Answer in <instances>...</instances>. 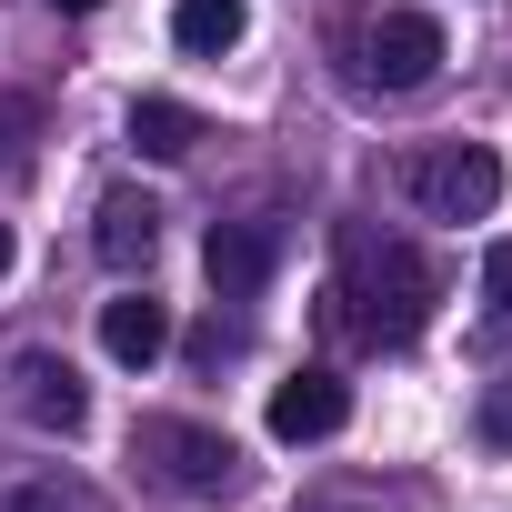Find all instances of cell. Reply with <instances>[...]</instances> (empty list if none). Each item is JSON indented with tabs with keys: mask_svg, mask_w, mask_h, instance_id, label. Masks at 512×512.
<instances>
[{
	"mask_svg": "<svg viewBox=\"0 0 512 512\" xmlns=\"http://www.w3.org/2000/svg\"><path fill=\"white\" fill-rule=\"evenodd\" d=\"M101 352H111L121 372L161 362V352H171V302H151V292H121V302H101Z\"/></svg>",
	"mask_w": 512,
	"mask_h": 512,
	"instance_id": "52a82bcc",
	"label": "cell"
},
{
	"mask_svg": "<svg viewBox=\"0 0 512 512\" xmlns=\"http://www.w3.org/2000/svg\"><path fill=\"white\" fill-rule=\"evenodd\" d=\"M432 302H442V272L422 262L412 241H352V262L332 282V322L352 342H372V352H402L432 322Z\"/></svg>",
	"mask_w": 512,
	"mask_h": 512,
	"instance_id": "6da1fadb",
	"label": "cell"
},
{
	"mask_svg": "<svg viewBox=\"0 0 512 512\" xmlns=\"http://www.w3.org/2000/svg\"><path fill=\"white\" fill-rule=\"evenodd\" d=\"M21 412H31L41 432H81V422H91V392H81V372H71V362L31 352V362H21Z\"/></svg>",
	"mask_w": 512,
	"mask_h": 512,
	"instance_id": "9c48e42d",
	"label": "cell"
},
{
	"mask_svg": "<svg viewBox=\"0 0 512 512\" xmlns=\"http://www.w3.org/2000/svg\"><path fill=\"white\" fill-rule=\"evenodd\" d=\"M51 11H101V0H51Z\"/></svg>",
	"mask_w": 512,
	"mask_h": 512,
	"instance_id": "e0dca14e",
	"label": "cell"
},
{
	"mask_svg": "<svg viewBox=\"0 0 512 512\" xmlns=\"http://www.w3.org/2000/svg\"><path fill=\"white\" fill-rule=\"evenodd\" d=\"M352 422V382L342 372H292V382H272V442H332Z\"/></svg>",
	"mask_w": 512,
	"mask_h": 512,
	"instance_id": "8992f818",
	"label": "cell"
},
{
	"mask_svg": "<svg viewBox=\"0 0 512 512\" xmlns=\"http://www.w3.org/2000/svg\"><path fill=\"white\" fill-rule=\"evenodd\" d=\"M482 302H492V322L512 332V241H492V251H482Z\"/></svg>",
	"mask_w": 512,
	"mask_h": 512,
	"instance_id": "4fadbf2b",
	"label": "cell"
},
{
	"mask_svg": "<svg viewBox=\"0 0 512 512\" xmlns=\"http://www.w3.org/2000/svg\"><path fill=\"white\" fill-rule=\"evenodd\" d=\"M0 512H101V492H81V482H21V492H0Z\"/></svg>",
	"mask_w": 512,
	"mask_h": 512,
	"instance_id": "7c38bea8",
	"label": "cell"
},
{
	"mask_svg": "<svg viewBox=\"0 0 512 512\" xmlns=\"http://www.w3.org/2000/svg\"><path fill=\"white\" fill-rule=\"evenodd\" d=\"M342 51H352L362 91H422L442 71V21L432 11H372V21L342 31Z\"/></svg>",
	"mask_w": 512,
	"mask_h": 512,
	"instance_id": "7a4b0ae2",
	"label": "cell"
},
{
	"mask_svg": "<svg viewBox=\"0 0 512 512\" xmlns=\"http://www.w3.org/2000/svg\"><path fill=\"white\" fill-rule=\"evenodd\" d=\"M91 251H101L111 272H141L151 251H161V201H151V191H111V201H101V231H91Z\"/></svg>",
	"mask_w": 512,
	"mask_h": 512,
	"instance_id": "ba28073f",
	"label": "cell"
},
{
	"mask_svg": "<svg viewBox=\"0 0 512 512\" xmlns=\"http://www.w3.org/2000/svg\"><path fill=\"white\" fill-rule=\"evenodd\" d=\"M131 141H141L151 161H191V151H201V111H191V101L141 91V101H131Z\"/></svg>",
	"mask_w": 512,
	"mask_h": 512,
	"instance_id": "30bf717a",
	"label": "cell"
},
{
	"mask_svg": "<svg viewBox=\"0 0 512 512\" xmlns=\"http://www.w3.org/2000/svg\"><path fill=\"white\" fill-rule=\"evenodd\" d=\"M272 262H282V231L272 221H211V241H201V272H211L221 302H262Z\"/></svg>",
	"mask_w": 512,
	"mask_h": 512,
	"instance_id": "5b68a950",
	"label": "cell"
},
{
	"mask_svg": "<svg viewBox=\"0 0 512 512\" xmlns=\"http://www.w3.org/2000/svg\"><path fill=\"white\" fill-rule=\"evenodd\" d=\"M482 442H492V452H512V382H492V392H482Z\"/></svg>",
	"mask_w": 512,
	"mask_h": 512,
	"instance_id": "5bb4252c",
	"label": "cell"
},
{
	"mask_svg": "<svg viewBox=\"0 0 512 512\" xmlns=\"http://www.w3.org/2000/svg\"><path fill=\"white\" fill-rule=\"evenodd\" d=\"M241 21H251V0H181V11H171V41L201 51V61H221V51L241 41Z\"/></svg>",
	"mask_w": 512,
	"mask_h": 512,
	"instance_id": "8fae6325",
	"label": "cell"
},
{
	"mask_svg": "<svg viewBox=\"0 0 512 512\" xmlns=\"http://www.w3.org/2000/svg\"><path fill=\"white\" fill-rule=\"evenodd\" d=\"M0 272H11V221H0Z\"/></svg>",
	"mask_w": 512,
	"mask_h": 512,
	"instance_id": "2e32d148",
	"label": "cell"
},
{
	"mask_svg": "<svg viewBox=\"0 0 512 512\" xmlns=\"http://www.w3.org/2000/svg\"><path fill=\"white\" fill-rule=\"evenodd\" d=\"M302 512H362V502H302Z\"/></svg>",
	"mask_w": 512,
	"mask_h": 512,
	"instance_id": "9a60e30c",
	"label": "cell"
},
{
	"mask_svg": "<svg viewBox=\"0 0 512 512\" xmlns=\"http://www.w3.org/2000/svg\"><path fill=\"white\" fill-rule=\"evenodd\" d=\"M402 191H412L422 221H482V211L502 201V161H492L482 141H432V151H412Z\"/></svg>",
	"mask_w": 512,
	"mask_h": 512,
	"instance_id": "277c9868",
	"label": "cell"
},
{
	"mask_svg": "<svg viewBox=\"0 0 512 512\" xmlns=\"http://www.w3.org/2000/svg\"><path fill=\"white\" fill-rule=\"evenodd\" d=\"M131 462H151L171 492H231L241 482V442L211 432V422H181V412H141L131 422Z\"/></svg>",
	"mask_w": 512,
	"mask_h": 512,
	"instance_id": "3957f363",
	"label": "cell"
}]
</instances>
